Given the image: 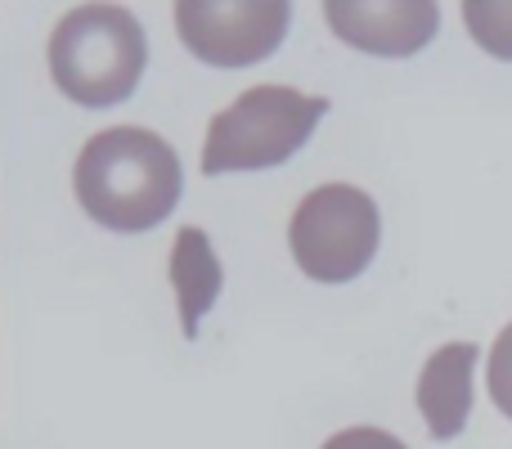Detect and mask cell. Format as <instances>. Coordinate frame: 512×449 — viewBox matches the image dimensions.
Segmentation results:
<instances>
[{
	"label": "cell",
	"instance_id": "obj_1",
	"mask_svg": "<svg viewBox=\"0 0 512 449\" xmlns=\"http://www.w3.org/2000/svg\"><path fill=\"white\" fill-rule=\"evenodd\" d=\"M180 153L144 126H108L90 135L72 167V194L90 221L117 234L162 225L180 203Z\"/></svg>",
	"mask_w": 512,
	"mask_h": 449
},
{
	"label": "cell",
	"instance_id": "obj_2",
	"mask_svg": "<svg viewBox=\"0 0 512 449\" xmlns=\"http://www.w3.org/2000/svg\"><path fill=\"white\" fill-rule=\"evenodd\" d=\"M149 68V41L131 9L77 5L50 32V77L72 104L113 108L135 95Z\"/></svg>",
	"mask_w": 512,
	"mask_h": 449
},
{
	"label": "cell",
	"instance_id": "obj_3",
	"mask_svg": "<svg viewBox=\"0 0 512 449\" xmlns=\"http://www.w3.org/2000/svg\"><path fill=\"white\" fill-rule=\"evenodd\" d=\"M328 113V99L301 95L292 86H252L234 99L230 108L212 117L203 144V171L225 176V171H265L288 162L319 117Z\"/></svg>",
	"mask_w": 512,
	"mask_h": 449
},
{
	"label": "cell",
	"instance_id": "obj_4",
	"mask_svg": "<svg viewBox=\"0 0 512 449\" xmlns=\"http://www.w3.org/2000/svg\"><path fill=\"white\" fill-rule=\"evenodd\" d=\"M382 243V212L355 185H319L288 221V247L301 274L315 283H351L369 270Z\"/></svg>",
	"mask_w": 512,
	"mask_h": 449
},
{
	"label": "cell",
	"instance_id": "obj_5",
	"mask_svg": "<svg viewBox=\"0 0 512 449\" xmlns=\"http://www.w3.org/2000/svg\"><path fill=\"white\" fill-rule=\"evenodd\" d=\"M292 5L283 0H180L176 32L194 59L212 68H248L279 50Z\"/></svg>",
	"mask_w": 512,
	"mask_h": 449
},
{
	"label": "cell",
	"instance_id": "obj_6",
	"mask_svg": "<svg viewBox=\"0 0 512 449\" xmlns=\"http://www.w3.org/2000/svg\"><path fill=\"white\" fill-rule=\"evenodd\" d=\"M324 18L346 45L378 59H409L418 54L441 27V9L432 0H400V5H382V0H328Z\"/></svg>",
	"mask_w": 512,
	"mask_h": 449
},
{
	"label": "cell",
	"instance_id": "obj_7",
	"mask_svg": "<svg viewBox=\"0 0 512 449\" xmlns=\"http://www.w3.org/2000/svg\"><path fill=\"white\" fill-rule=\"evenodd\" d=\"M481 360L477 342H450L418 373V414L436 441H454L472 414V369Z\"/></svg>",
	"mask_w": 512,
	"mask_h": 449
},
{
	"label": "cell",
	"instance_id": "obj_8",
	"mask_svg": "<svg viewBox=\"0 0 512 449\" xmlns=\"http://www.w3.org/2000/svg\"><path fill=\"white\" fill-rule=\"evenodd\" d=\"M221 283H225V270L216 261L207 234L198 225H185L176 234V243H171V288H176V301H180V328H185V337H198L203 315L221 297Z\"/></svg>",
	"mask_w": 512,
	"mask_h": 449
},
{
	"label": "cell",
	"instance_id": "obj_9",
	"mask_svg": "<svg viewBox=\"0 0 512 449\" xmlns=\"http://www.w3.org/2000/svg\"><path fill=\"white\" fill-rule=\"evenodd\" d=\"M463 23H468L472 41L486 54L512 63V0H468L463 5Z\"/></svg>",
	"mask_w": 512,
	"mask_h": 449
},
{
	"label": "cell",
	"instance_id": "obj_10",
	"mask_svg": "<svg viewBox=\"0 0 512 449\" xmlns=\"http://www.w3.org/2000/svg\"><path fill=\"white\" fill-rule=\"evenodd\" d=\"M490 396L504 418H512V324L499 328L495 346H490Z\"/></svg>",
	"mask_w": 512,
	"mask_h": 449
},
{
	"label": "cell",
	"instance_id": "obj_11",
	"mask_svg": "<svg viewBox=\"0 0 512 449\" xmlns=\"http://www.w3.org/2000/svg\"><path fill=\"white\" fill-rule=\"evenodd\" d=\"M324 449H409V445L396 441L391 432H382V427H346V432L328 436Z\"/></svg>",
	"mask_w": 512,
	"mask_h": 449
}]
</instances>
